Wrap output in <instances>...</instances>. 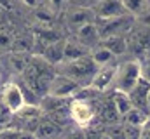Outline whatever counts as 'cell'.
I'll return each mask as SVG.
<instances>
[{"mask_svg":"<svg viewBox=\"0 0 150 139\" xmlns=\"http://www.w3.org/2000/svg\"><path fill=\"white\" fill-rule=\"evenodd\" d=\"M54 77H56L54 66H51L42 56H35L33 54L30 65L21 73V82L25 85H28L42 99L44 96L49 94V87H51V82H52Z\"/></svg>","mask_w":150,"mask_h":139,"instance_id":"obj_1","label":"cell"},{"mask_svg":"<svg viewBox=\"0 0 150 139\" xmlns=\"http://www.w3.org/2000/svg\"><path fill=\"white\" fill-rule=\"evenodd\" d=\"M58 68L59 70L56 73L72 78L80 87L89 85L93 77H94V73L98 71V66L94 65L91 56H86V58H80V59H74V61H63L61 65H58Z\"/></svg>","mask_w":150,"mask_h":139,"instance_id":"obj_2","label":"cell"},{"mask_svg":"<svg viewBox=\"0 0 150 139\" xmlns=\"http://www.w3.org/2000/svg\"><path fill=\"white\" fill-rule=\"evenodd\" d=\"M142 73H140V61L138 59H129L124 61L117 66V75H115V82H113V89L129 94L136 84L140 82Z\"/></svg>","mask_w":150,"mask_h":139,"instance_id":"obj_3","label":"cell"},{"mask_svg":"<svg viewBox=\"0 0 150 139\" xmlns=\"http://www.w3.org/2000/svg\"><path fill=\"white\" fill-rule=\"evenodd\" d=\"M96 25H98L101 38H107V37H112V35L127 37L134 30V26L138 25V19L126 12V14H122L119 18H113V19H108V21H96Z\"/></svg>","mask_w":150,"mask_h":139,"instance_id":"obj_4","label":"cell"},{"mask_svg":"<svg viewBox=\"0 0 150 139\" xmlns=\"http://www.w3.org/2000/svg\"><path fill=\"white\" fill-rule=\"evenodd\" d=\"M70 118L77 127L87 129L96 120V108L91 101L72 99L70 101Z\"/></svg>","mask_w":150,"mask_h":139,"instance_id":"obj_5","label":"cell"},{"mask_svg":"<svg viewBox=\"0 0 150 139\" xmlns=\"http://www.w3.org/2000/svg\"><path fill=\"white\" fill-rule=\"evenodd\" d=\"M96 108V118L101 122V125H115V124H122V117L119 115L115 104L112 99V92H105L101 94V98L98 99Z\"/></svg>","mask_w":150,"mask_h":139,"instance_id":"obj_6","label":"cell"},{"mask_svg":"<svg viewBox=\"0 0 150 139\" xmlns=\"http://www.w3.org/2000/svg\"><path fill=\"white\" fill-rule=\"evenodd\" d=\"M129 52L136 56V59L145 58L147 51L150 49V26L147 25H136L134 30L129 33Z\"/></svg>","mask_w":150,"mask_h":139,"instance_id":"obj_7","label":"cell"},{"mask_svg":"<svg viewBox=\"0 0 150 139\" xmlns=\"http://www.w3.org/2000/svg\"><path fill=\"white\" fill-rule=\"evenodd\" d=\"M0 101H2V104H4L12 115H16V113L25 106V98H23V91H21L19 84H18V82H7V84L2 87Z\"/></svg>","mask_w":150,"mask_h":139,"instance_id":"obj_8","label":"cell"},{"mask_svg":"<svg viewBox=\"0 0 150 139\" xmlns=\"http://www.w3.org/2000/svg\"><path fill=\"white\" fill-rule=\"evenodd\" d=\"M94 21H96V14L93 9H87V7L70 5L68 11L65 12V25H67V28L72 30V33L77 28H80L87 23H94Z\"/></svg>","mask_w":150,"mask_h":139,"instance_id":"obj_9","label":"cell"},{"mask_svg":"<svg viewBox=\"0 0 150 139\" xmlns=\"http://www.w3.org/2000/svg\"><path fill=\"white\" fill-rule=\"evenodd\" d=\"M79 89H80V85L77 82H74L72 78L56 73V77L51 82L49 94L51 96H56V98H61V99H74V96L77 94Z\"/></svg>","mask_w":150,"mask_h":139,"instance_id":"obj_10","label":"cell"},{"mask_svg":"<svg viewBox=\"0 0 150 139\" xmlns=\"http://www.w3.org/2000/svg\"><path fill=\"white\" fill-rule=\"evenodd\" d=\"M117 63L110 65V66H103V68H98V71L94 73L89 87H93L96 92L100 94H105L108 92L110 89H113V82H115V75H117Z\"/></svg>","mask_w":150,"mask_h":139,"instance_id":"obj_11","label":"cell"},{"mask_svg":"<svg viewBox=\"0 0 150 139\" xmlns=\"http://www.w3.org/2000/svg\"><path fill=\"white\" fill-rule=\"evenodd\" d=\"M93 11L96 14V21H108L126 14V9L120 0H100Z\"/></svg>","mask_w":150,"mask_h":139,"instance_id":"obj_12","label":"cell"},{"mask_svg":"<svg viewBox=\"0 0 150 139\" xmlns=\"http://www.w3.org/2000/svg\"><path fill=\"white\" fill-rule=\"evenodd\" d=\"M74 37L84 47H87L89 51H93L94 47H98L100 42H101V37H100V30H98L96 21L94 23H87V25L77 28L74 32Z\"/></svg>","mask_w":150,"mask_h":139,"instance_id":"obj_13","label":"cell"},{"mask_svg":"<svg viewBox=\"0 0 150 139\" xmlns=\"http://www.w3.org/2000/svg\"><path fill=\"white\" fill-rule=\"evenodd\" d=\"M86 56H91V51H89L87 47H84L74 35H72V37H67V40H65V54H63V61H74V59L86 58Z\"/></svg>","mask_w":150,"mask_h":139,"instance_id":"obj_14","label":"cell"},{"mask_svg":"<svg viewBox=\"0 0 150 139\" xmlns=\"http://www.w3.org/2000/svg\"><path fill=\"white\" fill-rule=\"evenodd\" d=\"M100 44H101L105 49H108L115 58L124 56V54L129 52V42H127V37H122V35H112V37L101 38Z\"/></svg>","mask_w":150,"mask_h":139,"instance_id":"obj_15","label":"cell"},{"mask_svg":"<svg viewBox=\"0 0 150 139\" xmlns=\"http://www.w3.org/2000/svg\"><path fill=\"white\" fill-rule=\"evenodd\" d=\"M67 40V38H65ZM65 40H59V42H54L51 45H45L40 52V56L51 65V66H58L63 63V54H65Z\"/></svg>","mask_w":150,"mask_h":139,"instance_id":"obj_16","label":"cell"},{"mask_svg":"<svg viewBox=\"0 0 150 139\" xmlns=\"http://www.w3.org/2000/svg\"><path fill=\"white\" fill-rule=\"evenodd\" d=\"M149 91H150V84L147 80L140 78V82L136 84V87L129 92L133 108H138V110L147 111V96H149Z\"/></svg>","mask_w":150,"mask_h":139,"instance_id":"obj_17","label":"cell"},{"mask_svg":"<svg viewBox=\"0 0 150 139\" xmlns=\"http://www.w3.org/2000/svg\"><path fill=\"white\" fill-rule=\"evenodd\" d=\"M61 131H63V127H59L58 124L51 122L49 118H45L42 115L35 136H37V139H58L61 136Z\"/></svg>","mask_w":150,"mask_h":139,"instance_id":"obj_18","label":"cell"},{"mask_svg":"<svg viewBox=\"0 0 150 139\" xmlns=\"http://www.w3.org/2000/svg\"><path fill=\"white\" fill-rule=\"evenodd\" d=\"M32 56L33 54H30V52H11L9 54V66L11 70L14 71V73H18V75H21L26 66L30 65V61H32Z\"/></svg>","mask_w":150,"mask_h":139,"instance_id":"obj_19","label":"cell"},{"mask_svg":"<svg viewBox=\"0 0 150 139\" xmlns=\"http://www.w3.org/2000/svg\"><path fill=\"white\" fill-rule=\"evenodd\" d=\"M91 59L94 61V65H96L98 68H103V66L115 65V56H113L108 49H105L101 44L91 51Z\"/></svg>","mask_w":150,"mask_h":139,"instance_id":"obj_20","label":"cell"},{"mask_svg":"<svg viewBox=\"0 0 150 139\" xmlns=\"http://www.w3.org/2000/svg\"><path fill=\"white\" fill-rule=\"evenodd\" d=\"M33 18L37 21V26H54L56 12L47 5H38L33 12Z\"/></svg>","mask_w":150,"mask_h":139,"instance_id":"obj_21","label":"cell"},{"mask_svg":"<svg viewBox=\"0 0 150 139\" xmlns=\"http://www.w3.org/2000/svg\"><path fill=\"white\" fill-rule=\"evenodd\" d=\"M112 99H113V104H115V108H117V111H119V115L124 118L129 111H131V108H133V103H131V98H129V94H126V92H120V91H112Z\"/></svg>","mask_w":150,"mask_h":139,"instance_id":"obj_22","label":"cell"},{"mask_svg":"<svg viewBox=\"0 0 150 139\" xmlns=\"http://www.w3.org/2000/svg\"><path fill=\"white\" fill-rule=\"evenodd\" d=\"M120 2H122L126 12L134 16L136 19L149 12V0H120Z\"/></svg>","mask_w":150,"mask_h":139,"instance_id":"obj_23","label":"cell"},{"mask_svg":"<svg viewBox=\"0 0 150 139\" xmlns=\"http://www.w3.org/2000/svg\"><path fill=\"white\" fill-rule=\"evenodd\" d=\"M147 122H149V113L138 108H131V111L122 118V124L133 125V127H143Z\"/></svg>","mask_w":150,"mask_h":139,"instance_id":"obj_24","label":"cell"},{"mask_svg":"<svg viewBox=\"0 0 150 139\" xmlns=\"http://www.w3.org/2000/svg\"><path fill=\"white\" fill-rule=\"evenodd\" d=\"M16 118H19V120H32V118H40L42 117V110H40V106L37 104H25L16 115H14Z\"/></svg>","mask_w":150,"mask_h":139,"instance_id":"obj_25","label":"cell"},{"mask_svg":"<svg viewBox=\"0 0 150 139\" xmlns=\"http://www.w3.org/2000/svg\"><path fill=\"white\" fill-rule=\"evenodd\" d=\"M105 134L110 139H127L126 138V131L122 124H115V125H107L105 127Z\"/></svg>","mask_w":150,"mask_h":139,"instance_id":"obj_26","label":"cell"},{"mask_svg":"<svg viewBox=\"0 0 150 139\" xmlns=\"http://www.w3.org/2000/svg\"><path fill=\"white\" fill-rule=\"evenodd\" d=\"M12 45H14V38L11 32H7L5 28L0 26V49L2 51H12Z\"/></svg>","mask_w":150,"mask_h":139,"instance_id":"obj_27","label":"cell"},{"mask_svg":"<svg viewBox=\"0 0 150 139\" xmlns=\"http://www.w3.org/2000/svg\"><path fill=\"white\" fill-rule=\"evenodd\" d=\"M138 61H140V73H142V78L147 80L150 84V56H145V58H142V59H138Z\"/></svg>","mask_w":150,"mask_h":139,"instance_id":"obj_28","label":"cell"},{"mask_svg":"<svg viewBox=\"0 0 150 139\" xmlns=\"http://www.w3.org/2000/svg\"><path fill=\"white\" fill-rule=\"evenodd\" d=\"M19 132H21L19 129L7 125V127L2 129V132H0V139H19Z\"/></svg>","mask_w":150,"mask_h":139,"instance_id":"obj_29","label":"cell"},{"mask_svg":"<svg viewBox=\"0 0 150 139\" xmlns=\"http://www.w3.org/2000/svg\"><path fill=\"white\" fill-rule=\"evenodd\" d=\"M63 139H86V131L80 127H72L65 132Z\"/></svg>","mask_w":150,"mask_h":139,"instance_id":"obj_30","label":"cell"},{"mask_svg":"<svg viewBox=\"0 0 150 139\" xmlns=\"http://www.w3.org/2000/svg\"><path fill=\"white\" fill-rule=\"evenodd\" d=\"M124 125V131H126V138L127 139H140L142 138V127H133V125Z\"/></svg>","mask_w":150,"mask_h":139,"instance_id":"obj_31","label":"cell"},{"mask_svg":"<svg viewBox=\"0 0 150 139\" xmlns=\"http://www.w3.org/2000/svg\"><path fill=\"white\" fill-rule=\"evenodd\" d=\"M72 5L77 7H87V9H94V5L98 4V0H70Z\"/></svg>","mask_w":150,"mask_h":139,"instance_id":"obj_32","label":"cell"},{"mask_svg":"<svg viewBox=\"0 0 150 139\" xmlns=\"http://www.w3.org/2000/svg\"><path fill=\"white\" fill-rule=\"evenodd\" d=\"M65 2H67V0H47V7H51L54 12H58L59 9H63Z\"/></svg>","mask_w":150,"mask_h":139,"instance_id":"obj_33","label":"cell"},{"mask_svg":"<svg viewBox=\"0 0 150 139\" xmlns=\"http://www.w3.org/2000/svg\"><path fill=\"white\" fill-rule=\"evenodd\" d=\"M26 7H30V9H37L38 5H40V0H21Z\"/></svg>","mask_w":150,"mask_h":139,"instance_id":"obj_34","label":"cell"},{"mask_svg":"<svg viewBox=\"0 0 150 139\" xmlns=\"http://www.w3.org/2000/svg\"><path fill=\"white\" fill-rule=\"evenodd\" d=\"M19 139H37V136L33 132H26V131H21L19 132Z\"/></svg>","mask_w":150,"mask_h":139,"instance_id":"obj_35","label":"cell"},{"mask_svg":"<svg viewBox=\"0 0 150 139\" xmlns=\"http://www.w3.org/2000/svg\"><path fill=\"white\" fill-rule=\"evenodd\" d=\"M0 5L5 7V9H9V7H11V2H9V0H0Z\"/></svg>","mask_w":150,"mask_h":139,"instance_id":"obj_36","label":"cell"},{"mask_svg":"<svg viewBox=\"0 0 150 139\" xmlns=\"http://www.w3.org/2000/svg\"><path fill=\"white\" fill-rule=\"evenodd\" d=\"M147 113L150 115V91H149V96H147Z\"/></svg>","mask_w":150,"mask_h":139,"instance_id":"obj_37","label":"cell"},{"mask_svg":"<svg viewBox=\"0 0 150 139\" xmlns=\"http://www.w3.org/2000/svg\"><path fill=\"white\" fill-rule=\"evenodd\" d=\"M4 127H5V125H2V124H0V132H2V129H4Z\"/></svg>","mask_w":150,"mask_h":139,"instance_id":"obj_38","label":"cell"},{"mask_svg":"<svg viewBox=\"0 0 150 139\" xmlns=\"http://www.w3.org/2000/svg\"><path fill=\"white\" fill-rule=\"evenodd\" d=\"M149 124H150V115H149Z\"/></svg>","mask_w":150,"mask_h":139,"instance_id":"obj_39","label":"cell"},{"mask_svg":"<svg viewBox=\"0 0 150 139\" xmlns=\"http://www.w3.org/2000/svg\"><path fill=\"white\" fill-rule=\"evenodd\" d=\"M98 2H100V0H98Z\"/></svg>","mask_w":150,"mask_h":139,"instance_id":"obj_40","label":"cell"}]
</instances>
